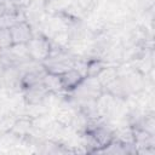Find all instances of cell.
Masks as SVG:
<instances>
[{"label": "cell", "instance_id": "obj_1", "mask_svg": "<svg viewBox=\"0 0 155 155\" xmlns=\"http://www.w3.org/2000/svg\"><path fill=\"white\" fill-rule=\"evenodd\" d=\"M27 48L30 58L33 61L41 63L48 57L51 52V42H50V39L46 38L45 35L34 34L33 38L27 44Z\"/></svg>", "mask_w": 155, "mask_h": 155}, {"label": "cell", "instance_id": "obj_2", "mask_svg": "<svg viewBox=\"0 0 155 155\" xmlns=\"http://www.w3.org/2000/svg\"><path fill=\"white\" fill-rule=\"evenodd\" d=\"M8 29L12 38V44H28L34 35L33 28L27 21H19Z\"/></svg>", "mask_w": 155, "mask_h": 155}, {"label": "cell", "instance_id": "obj_3", "mask_svg": "<svg viewBox=\"0 0 155 155\" xmlns=\"http://www.w3.org/2000/svg\"><path fill=\"white\" fill-rule=\"evenodd\" d=\"M48 93L50 92L46 90V87L42 85V82L22 90V94H23V98H24V102L27 105H35V104L42 103Z\"/></svg>", "mask_w": 155, "mask_h": 155}, {"label": "cell", "instance_id": "obj_4", "mask_svg": "<svg viewBox=\"0 0 155 155\" xmlns=\"http://www.w3.org/2000/svg\"><path fill=\"white\" fill-rule=\"evenodd\" d=\"M82 80H84L82 74L79 73L75 68H71L61 75V81H62V86H63L64 92H71L73 90H75L80 85V82Z\"/></svg>", "mask_w": 155, "mask_h": 155}, {"label": "cell", "instance_id": "obj_5", "mask_svg": "<svg viewBox=\"0 0 155 155\" xmlns=\"http://www.w3.org/2000/svg\"><path fill=\"white\" fill-rule=\"evenodd\" d=\"M42 85L46 87V90L50 93L64 92L63 86H62V81H61V75H56V74H51V73L46 71V74L42 78Z\"/></svg>", "mask_w": 155, "mask_h": 155}, {"label": "cell", "instance_id": "obj_6", "mask_svg": "<svg viewBox=\"0 0 155 155\" xmlns=\"http://www.w3.org/2000/svg\"><path fill=\"white\" fill-rule=\"evenodd\" d=\"M109 65L102 58H91L87 59V68H86V78H97L103 69Z\"/></svg>", "mask_w": 155, "mask_h": 155}, {"label": "cell", "instance_id": "obj_7", "mask_svg": "<svg viewBox=\"0 0 155 155\" xmlns=\"http://www.w3.org/2000/svg\"><path fill=\"white\" fill-rule=\"evenodd\" d=\"M11 45H12V38L10 34V29L8 28L0 29V51L10 47Z\"/></svg>", "mask_w": 155, "mask_h": 155}, {"label": "cell", "instance_id": "obj_8", "mask_svg": "<svg viewBox=\"0 0 155 155\" xmlns=\"http://www.w3.org/2000/svg\"><path fill=\"white\" fill-rule=\"evenodd\" d=\"M5 12H6V8H5V6L0 5V16H1V15H4Z\"/></svg>", "mask_w": 155, "mask_h": 155}]
</instances>
